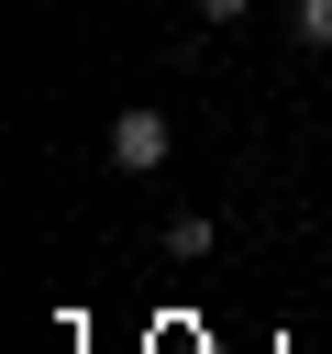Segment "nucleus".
<instances>
[{
    "label": "nucleus",
    "instance_id": "obj_4",
    "mask_svg": "<svg viewBox=\"0 0 332 354\" xmlns=\"http://www.w3.org/2000/svg\"><path fill=\"white\" fill-rule=\"evenodd\" d=\"M243 11H255V0H199V22H243Z\"/></svg>",
    "mask_w": 332,
    "mask_h": 354
},
{
    "label": "nucleus",
    "instance_id": "obj_1",
    "mask_svg": "<svg viewBox=\"0 0 332 354\" xmlns=\"http://www.w3.org/2000/svg\"><path fill=\"white\" fill-rule=\"evenodd\" d=\"M166 144H177V122H166L155 100H133V111L111 122V166H122V177H155V166H166Z\"/></svg>",
    "mask_w": 332,
    "mask_h": 354
},
{
    "label": "nucleus",
    "instance_id": "obj_2",
    "mask_svg": "<svg viewBox=\"0 0 332 354\" xmlns=\"http://www.w3.org/2000/svg\"><path fill=\"white\" fill-rule=\"evenodd\" d=\"M166 254H177V266H199V254H210V221H199V210H177V221H166Z\"/></svg>",
    "mask_w": 332,
    "mask_h": 354
},
{
    "label": "nucleus",
    "instance_id": "obj_3",
    "mask_svg": "<svg viewBox=\"0 0 332 354\" xmlns=\"http://www.w3.org/2000/svg\"><path fill=\"white\" fill-rule=\"evenodd\" d=\"M288 33H299L310 55H332V0H299V11H288Z\"/></svg>",
    "mask_w": 332,
    "mask_h": 354
}]
</instances>
